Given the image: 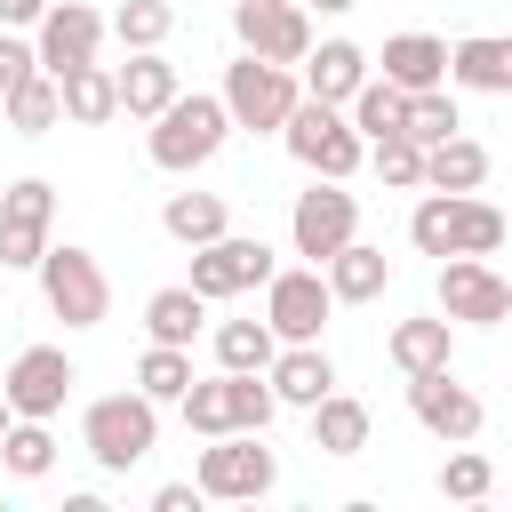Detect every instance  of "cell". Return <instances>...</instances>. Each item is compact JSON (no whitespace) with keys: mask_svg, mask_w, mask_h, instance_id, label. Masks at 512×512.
<instances>
[{"mask_svg":"<svg viewBox=\"0 0 512 512\" xmlns=\"http://www.w3.org/2000/svg\"><path fill=\"white\" fill-rule=\"evenodd\" d=\"M224 136H232V112H224V96H168L160 112H152V136H144V152H152V168H168V176H192V168H208L216 152H224Z\"/></svg>","mask_w":512,"mask_h":512,"instance_id":"6da1fadb","label":"cell"},{"mask_svg":"<svg viewBox=\"0 0 512 512\" xmlns=\"http://www.w3.org/2000/svg\"><path fill=\"white\" fill-rule=\"evenodd\" d=\"M176 408H184V432H200V440H216V432H264V424L280 416V400H272V384H264L256 368L192 376V384L176 392Z\"/></svg>","mask_w":512,"mask_h":512,"instance_id":"7a4b0ae2","label":"cell"},{"mask_svg":"<svg viewBox=\"0 0 512 512\" xmlns=\"http://www.w3.org/2000/svg\"><path fill=\"white\" fill-rule=\"evenodd\" d=\"M408 240L424 256H496L504 248V208L480 192H424L408 216Z\"/></svg>","mask_w":512,"mask_h":512,"instance_id":"3957f363","label":"cell"},{"mask_svg":"<svg viewBox=\"0 0 512 512\" xmlns=\"http://www.w3.org/2000/svg\"><path fill=\"white\" fill-rule=\"evenodd\" d=\"M280 136H288V152H296L312 176H328V184H352V176H360L368 136L344 120V104H312V96H296L288 120H280Z\"/></svg>","mask_w":512,"mask_h":512,"instance_id":"277c9868","label":"cell"},{"mask_svg":"<svg viewBox=\"0 0 512 512\" xmlns=\"http://www.w3.org/2000/svg\"><path fill=\"white\" fill-rule=\"evenodd\" d=\"M80 440H88V456H96L104 472H128V464H144L152 440H160V400H144V392H104V400H88Z\"/></svg>","mask_w":512,"mask_h":512,"instance_id":"5b68a950","label":"cell"},{"mask_svg":"<svg viewBox=\"0 0 512 512\" xmlns=\"http://www.w3.org/2000/svg\"><path fill=\"white\" fill-rule=\"evenodd\" d=\"M272 480H280V456L264 448V432H216L192 472V488L208 504H256V496H272Z\"/></svg>","mask_w":512,"mask_h":512,"instance_id":"8992f818","label":"cell"},{"mask_svg":"<svg viewBox=\"0 0 512 512\" xmlns=\"http://www.w3.org/2000/svg\"><path fill=\"white\" fill-rule=\"evenodd\" d=\"M32 272H40V296H48V312H56L64 328H104V312H112V280H104V264H96L88 248H72V240L56 248V240H48Z\"/></svg>","mask_w":512,"mask_h":512,"instance_id":"52a82bcc","label":"cell"},{"mask_svg":"<svg viewBox=\"0 0 512 512\" xmlns=\"http://www.w3.org/2000/svg\"><path fill=\"white\" fill-rule=\"evenodd\" d=\"M224 112H232V128H248V136H264V128H280L288 120V104L304 96L296 88V64H264V56H248L240 48V64H224Z\"/></svg>","mask_w":512,"mask_h":512,"instance_id":"ba28073f","label":"cell"},{"mask_svg":"<svg viewBox=\"0 0 512 512\" xmlns=\"http://www.w3.org/2000/svg\"><path fill=\"white\" fill-rule=\"evenodd\" d=\"M328 312H336V296H328L320 264H296V272L272 264V280H264V328H272L280 344H320Z\"/></svg>","mask_w":512,"mask_h":512,"instance_id":"9c48e42d","label":"cell"},{"mask_svg":"<svg viewBox=\"0 0 512 512\" xmlns=\"http://www.w3.org/2000/svg\"><path fill=\"white\" fill-rule=\"evenodd\" d=\"M264 280H272V248L248 240V232H216V240L192 248V280H184V288H200L208 304H224V296H248V288H264Z\"/></svg>","mask_w":512,"mask_h":512,"instance_id":"30bf717a","label":"cell"},{"mask_svg":"<svg viewBox=\"0 0 512 512\" xmlns=\"http://www.w3.org/2000/svg\"><path fill=\"white\" fill-rule=\"evenodd\" d=\"M72 384H80V368H72L64 344H24V352L8 360V376H0V400H8V416H40V424H48Z\"/></svg>","mask_w":512,"mask_h":512,"instance_id":"8fae6325","label":"cell"},{"mask_svg":"<svg viewBox=\"0 0 512 512\" xmlns=\"http://www.w3.org/2000/svg\"><path fill=\"white\" fill-rule=\"evenodd\" d=\"M56 224V184L48 176H16L0 192V272H32Z\"/></svg>","mask_w":512,"mask_h":512,"instance_id":"7c38bea8","label":"cell"},{"mask_svg":"<svg viewBox=\"0 0 512 512\" xmlns=\"http://www.w3.org/2000/svg\"><path fill=\"white\" fill-rule=\"evenodd\" d=\"M232 40L264 64H304L312 16H304V0H232Z\"/></svg>","mask_w":512,"mask_h":512,"instance_id":"4fadbf2b","label":"cell"},{"mask_svg":"<svg viewBox=\"0 0 512 512\" xmlns=\"http://www.w3.org/2000/svg\"><path fill=\"white\" fill-rule=\"evenodd\" d=\"M360 232V200L344 192V184H328V176H312V192H296V208H288V240H296V256H336L344 240Z\"/></svg>","mask_w":512,"mask_h":512,"instance_id":"5bb4252c","label":"cell"},{"mask_svg":"<svg viewBox=\"0 0 512 512\" xmlns=\"http://www.w3.org/2000/svg\"><path fill=\"white\" fill-rule=\"evenodd\" d=\"M408 408H416V424L432 432V440H480V424H488V408H480V392L472 384H456L448 368H416L408 376Z\"/></svg>","mask_w":512,"mask_h":512,"instance_id":"9a60e30c","label":"cell"},{"mask_svg":"<svg viewBox=\"0 0 512 512\" xmlns=\"http://www.w3.org/2000/svg\"><path fill=\"white\" fill-rule=\"evenodd\" d=\"M440 312L464 328H496L512 312V288L488 256H440Z\"/></svg>","mask_w":512,"mask_h":512,"instance_id":"2e32d148","label":"cell"},{"mask_svg":"<svg viewBox=\"0 0 512 512\" xmlns=\"http://www.w3.org/2000/svg\"><path fill=\"white\" fill-rule=\"evenodd\" d=\"M96 48H104V16H96L88 0H48V8H40V24H32V56H40L48 80L72 72V64H88Z\"/></svg>","mask_w":512,"mask_h":512,"instance_id":"e0dca14e","label":"cell"},{"mask_svg":"<svg viewBox=\"0 0 512 512\" xmlns=\"http://www.w3.org/2000/svg\"><path fill=\"white\" fill-rule=\"evenodd\" d=\"M264 384H272L280 408H312L320 392H336V360H328L320 344H288V352L264 360Z\"/></svg>","mask_w":512,"mask_h":512,"instance_id":"ac0fdd59","label":"cell"},{"mask_svg":"<svg viewBox=\"0 0 512 512\" xmlns=\"http://www.w3.org/2000/svg\"><path fill=\"white\" fill-rule=\"evenodd\" d=\"M360 80H368V48H360V40H320V48H304V80H296V88H304L312 104H344Z\"/></svg>","mask_w":512,"mask_h":512,"instance_id":"d6986e66","label":"cell"},{"mask_svg":"<svg viewBox=\"0 0 512 512\" xmlns=\"http://www.w3.org/2000/svg\"><path fill=\"white\" fill-rule=\"evenodd\" d=\"M320 280H328V296H336V304H368V296H384L392 256H384V248H368V240L352 232L336 256H320Z\"/></svg>","mask_w":512,"mask_h":512,"instance_id":"ffe728a7","label":"cell"},{"mask_svg":"<svg viewBox=\"0 0 512 512\" xmlns=\"http://www.w3.org/2000/svg\"><path fill=\"white\" fill-rule=\"evenodd\" d=\"M448 80L472 88V96H512V40H496V32L456 40L448 48Z\"/></svg>","mask_w":512,"mask_h":512,"instance_id":"44dd1931","label":"cell"},{"mask_svg":"<svg viewBox=\"0 0 512 512\" xmlns=\"http://www.w3.org/2000/svg\"><path fill=\"white\" fill-rule=\"evenodd\" d=\"M112 88H120V112L128 120H152L176 96V64L160 48H128V64H112Z\"/></svg>","mask_w":512,"mask_h":512,"instance_id":"7402d4cb","label":"cell"},{"mask_svg":"<svg viewBox=\"0 0 512 512\" xmlns=\"http://www.w3.org/2000/svg\"><path fill=\"white\" fill-rule=\"evenodd\" d=\"M56 104H64V120L72 128H104L112 112H120V88H112V64H72V72H56Z\"/></svg>","mask_w":512,"mask_h":512,"instance_id":"603a6c76","label":"cell"},{"mask_svg":"<svg viewBox=\"0 0 512 512\" xmlns=\"http://www.w3.org/2000/svg\"><path fill=\"white\" fill-rule=\"evenodd\" d=\"M384 80L392 88H440L448 80V40H432V32H392L384 40Z\"/></svg>","mask_w":512,"mask_h":512,"instance_id":"cb8c5ba5","label":"cell"},{"mask_svg":"<svg viewBox=\"0 0 512 512\" xmlns=\"http://www.w3.org/2000/svg\"><path fill=\"white\" fill-rule=\"evenodd\" d=\"M424 184L432 192H480L488 184V144L480 136H440V144H424Z\"/></svg>","mask_w":512,"mask_h":512,"instance_id":"d4e9b609","label":"cell"},{"mask_svg":"<svg viewBox=\"0 0 512 512\" xmlns=\"http://www.w3.org/2000/svg\"><path fill=\"white\" fill-rule=\"evenodd\" d=\"M304 416H312V448H320V456H360V448H368V408H360L352 392H320Z\"/></svg>","mask_w":512,"mask_h":512,"instance_id":"484cf974","label":"cell"},{"mask_svg":"<svg viewBox=\"0 0 512 512\" xmlns=\"http://www.w3.org/2000/svg\"><path fill=\"white\" fill-rule=\"evenodd\" d=\"M200 320H208V296H200V288H184V280L144 296V336H152V344H192V336H200Z\"/></svg>","mask_w":512,"mask_h":512,"instance_id":"4316f807","label":"cell"},{"mask_svg":"<svg viewBox=\"0 0 512 512\" xmlns=\"http://www.w3.org/2000/svg\"><path fill=\"white\" fill-rule=\"evenodd\" d=\"M0 472L8 480H48L56 472V432L40 416H8L0 424Z\"/></svg>","mask_w":512,"mask_h":512,"instance_id":"83f0119b","label":"cell"},{"mask_svg":"<svg viewBox=\"0 0 512 512\" xmlns=\"http://www.w3.org/2000/svg\"><path fill=\"white\" fill-rule=\"evenodd\" d=\"M400 112H408V88H392L384 72H368V80L344 96V120H352L368 144H376V136H400Z\"/></svg>","mask_w":512,"mask_h":512,"instance_id":"f1b7e54d","label":"cell"},{"mask_svg":"<svg viewBox=\"0 0 512 512\" xmlns=\"http://www.w3.org/2000/svg\"><path fill=\"white\" fill-rule=\"evenodd\" d=\"M0 112H8V128H16V136H48V128L64 120V104H56V80H48L40 64H32V72H24V80L0 96Z\"/></svg>","mask_w":512,"mask_h":512,"instance_id":"f546056e","label":"cell"},{"mask_svg":"<svg viewBox=\"0 0 512 512\" xmlns=\"http://www.w3.org/2000/svg\"><path fill=\"white\" fill-rule=\"evenodd\" d=\"M160 232H168V240H184V248H200V240L232 232V216H224V200H216V192H168Z\"/></svg>","mask_w":512,"mask_h":512,"instance_id":"4dcf8cb0","label":"cell"},{"mask_svg":"<svg viewBox=\"0 0 512 512\" xmlns=\"http://www.w3.org/2000/svg\"><path fill=\"white\" fill-rule=\"evenodd\" d=\"M384 352H392L400 376H416V368H448V320H400V328L384 336Z\"/></svg>","mask_w":512,"mask_h":512,"instance_id":"1f68e13d","label":"cell"},{"mask_svg":"<svg viewBox=\"0 0 512 512\" xmlns=\"http://www.w3.org/2000/svg\"><path fill=\"white\" fill-rule=\"evenodd\" d=\"M104 32H112L120 48H160V40L176 32V8H168V0H120Z\"/></svg>","mask_w":512,"mask_h":512,"instance_id":"d6a6232c","label":"cell"},{"mask_svg":"<svg viewBox=\"0 0 512 512\" xmlns=\"http://www.w3.org/2000/svg\"><path fill=\"white\" fill-rule=\"evenodd\" d=\"M456 128H464V120H456L448 80H440V88H416L408 112H400V136H408V144H440V136H456Z\"/></svg>","mask_w":512,"mask_h":512,"instance_id":"836d02e7","label":"cell"},{"mask_svg":"<svg viewBox=\"0 0 512 512\" xmlns=\"http://www.w3.org/2000/svg\"><path fill=\"white\" fill-rule=\"evenodd\" d=\"M184 384H192V352H184V344H144V360H136V392L168 408Z\"/></svg>","mask_w":512,"mask_h":512,"instance_id":"e575fe53","label":"cell"},{"mask_svg":"<svg viewBox=\"0 0 512 512\" xmlns=\"http://www.w3.org/2000/svg\"><path fill=\"white\" fill-rule=\"evenodd\" d=\"M272 352H280V336H272L264 320H224V328H216V368H256V376H264Z\"/></svg>","mask_w":512,"mask_h":512,"instance_id":"d590c367","label":"cell"},{"mask_svg":"<svg viewBox=\"0 0 512 512\" xmlns=\"http://www.w3.org/2000/svg\"><path fill=\"white\" fill-rule=\"evenodd\" d=\"M360 160H368L392 192H416V184H424V144H408V136H376Z\"/></svg>","mask_w":512,"mask_h":512,"instance_id":"8d00e7d4","label":"cell"},{"mask_svg":"<svg viewBox=\"0 0 512 512\" xmlns=\"http://www.w3.org/2000/svg\"><path fill=\"white\" fill-rule=\"evenodd\" d=\"M488 488H496V464H488L472 440H456V456L440 464V496H456V504H480Z\"/></svg>","mask_w":512,"mask_h":512,"instance_id":"74e56055","label":"cell"},{"mask_svg":"<svg viewBox=\"0 0 512 512\" xmlns=\"http://www.w3.org/2000/svg\"><path fill=\"white\" fill-rule=\"evenodd\" d=\"M32 64H40V56H32V40H24V32H0V96H8Z\"/></svg>","mask_w":512,"mask_h":512,"instance_id":"f35d334b","label":"cell"},{"mask_svg":"<svg viewBox=\"0 0 512 512\" xmlns=\"http://www.w3.org/2000/svg\"><path fill=\"white\" fill-rule=\"evenodd\" d=\"M208 496L192 488V480H168V488H152V512H200Z\"/></svg>","mask_w":512,"mask_h":512,"instance_id":"ab89813d","label":"cell"},{"mask_svg":"<svg viewBox=\"0 0 512 512\" xmlns=\"http://www.w3.org/2000/svg\"><path fill=\"white\" fill-rule=\"evenodd\" d=\"M40 8H48V0H0V32H24V24H40Z\"/></svg>","mask_w":512,"mask_h":512,"instance_id":"60d3db41","label":"cell"},{"mask_svg":"<svg viewBox=\"0 0 512 512\" xmlns=\"http://www.w3.org/2000/svg\"><path fill=\"white\" fill-rule=\"evenodd\" d=\"M304 8H320V16H336V8H352V0H304Z\"/></svg>","mask_w":512,"mask_h":512,"instance_id":"b9f144b4","label":"cell"},{"mask_svg":"<svg viewBox=\"0 0 512 512\" xmlns=\"http://www.w3.org/2000/svg\"><path fill=\"white\" fill-rule=\"evenodd\" d=\"M0 424H8V400H0Z\"/></svg>","mask_w":512,"mask_h":512,"instance_id":"7bdbcfd3","label":"cell"}]
</instances>
